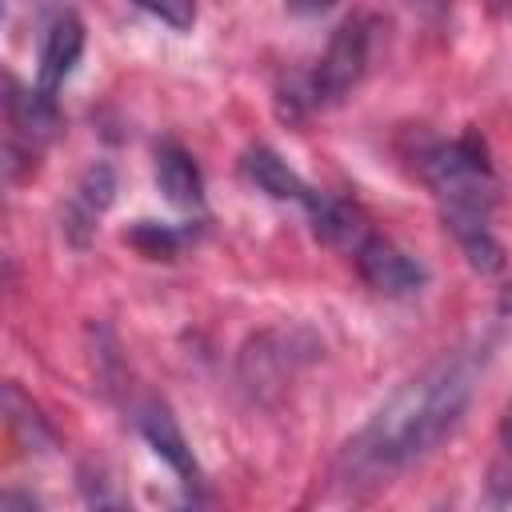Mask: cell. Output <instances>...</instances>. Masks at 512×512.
<instances>
[{"label":"cell","mask_w":512,"mask_h":512,"mask_svg":"<svg viewBox=\"0 0 512 512\" xmlns=\"http://www.w3.org/2000/svg\"><path fill=\"white\" fill-rule=\"evenodd\" d=\"M484 372V348H460L412 376L340 452L348 484H380L424 460L468 412Z\"/></svg>","instance_id":"obj_1"},{"label":"cell","mask_w":512,"mask_h":512,"mask_svg":"<svg viewBox=\"0 0 512 512\" xmlns=\"http://www.w3.org/2000/svg\"><path fill=\"white\" fill-rule=\"evenodd\" d=\"M424 184L432 188L444 228L456 236L460 252L476 272H500L504 248L492 236V208L500 196V180L488 164V152L476 136L436 140L416 160Z\"/></svg>","instance_id":"obj_2"},{"label":"cell","mask_w":512,"mask_h":512,"mask_svg":"<svg viewBox=\"0 0 512 512\" xmlns=\"http://www.w3.org/2000/svg\"><path fill=\"white\" fill-rule=\"evenodd\" d=\"M364 68H368V24L364 20H344L332 32L316 68L308 72V80H300V88H292L288 116H300V108H320V104L344 100L360 84Z\"/></svg>","instance_id":"obj_3"},{"label":"cell","mask_w":512,"mask_h":512,"mask_svg":"<svg viewBox=\"0 0 512 512\" xmlns=\"http://www.w3.org/2000/svg\"><path fill=\"white\" fill-rule=\"evenodd\" d=\"M8 168L16 160H32L40 156L44 144L56 140L60 132V108L56 96H44L40 88H20L16 80H8Z\"/></svg>","instance_id":"obj_4"},{"label":"cell","mask_w":512,"mask_h":512,"mask_svg":"<svg viewBox=\"0 0 512 512\" xmlns=\"http://www.w3.org/2000/svg\"><path fill=\"white\" fill-rule=\"evenodd\" d=\"M352 260H356L364 284L376 288V292H384V296H412L428 280V272H424L420 260H412L404 248H396L392 240L372 236V232L360 240V248L352 252Z\"/></svg>","instance_id":"obj_5"},{"label":"cell","mask_w":512,"mask_h":512,"mask_svg":"<svg viewBox=\"0 0 512 512\" xmlns=\"http://www.w3.org/2000/svg\"><path fill=\"white\" fill-rule=\"evenodd\" d=\"M80 52H84V24H80V16H76V12L52 16V24L44 28V40H40L36 88H40L44 96H56L60 84L72 76Z\"/></svg>","instance_id":"obj_6"},{"label":"cell","mask_w":512,"mask_h":512,"mask_svg":"<svg viewBox=\"0 0 512 512\" xmlns=\"http://www.w3.org/2000/svg\"><path fill=\"white\" fill-rule=\"evenodd\" d=\"M112 192H116V176H112L108 164H92L80 176V184H76V192H72V200L64 208V232H68V240L76 248H84L88 236L96 232V220L108 212Z\"/></svg>","instance_id":"obj_7"},{"label":"cell","mask_w":512,"mask_h":512,"mask_svg":"<svg viewBox=\"0 0 512 512\" xmlns=\"http://www.w3.org/2000/svg\"><path fill=\"white\" fill-rule=\"evenodd\" d=\"M156 184L172 208H180V212L204 208V176H200L196 160L172 140L156 148Z\"/></svg>","instance_id":"obj_8"},{"label":"cell","mask_w":512,"mask_h":512,"mask_svg":"<svg viewBox=\"0 0 512 512\" xmlns=\"http://www.w3.org/2000/svg\"><path fill=\"white\" fill-rule=\"evenodd\" d=\"M140 432H144V440L152 444V452H156L160 460H168V468L180 476V484H188V488L200 484V468H196V460H192V448H188L184 432L176 428V420H172V412H168L164 404H148V408L140 412Z\"/></svg>","instance_id":"obj_9"},{"label":"cell","mask_w":512,"mask_h":512,"mask_svg":"<svg viewBox=\"0 0 512 512\" xmlns=\"http://www.w3.org/2000/svg\"><path fill=\"white\" fill-rule=\"evenodd\" d=\"M308 220H312V232L332 244V248H344L348 256L360 248V240L368 236V224L364 216L348 204V200H336V196H324V192H312V200L304 204Z\"/></svg>","instance_id":"obj_10"},{"label":"cell","mask_w":512,"mask_h":512,"mask_svg":"<svg viewBox=\"0 0 512 512\" xmlns=\"http://www.w3.org/2000/svg\"><path fill=\"white\" fill-rule=\"evenodd\" d=\"M240 172L260 188V192H268L272 200H296V204H308L312 200V192L316 188H308L272 148H264V144H256V148H248L244 152V160H240Z\"/></svg>","instance_id":"obj_11"},{"label":"cell","mask_w":512,"mask_h":512,"mask_svg":"<svg viewBox=\"0 0 512 512\" xmlns=\"http://www.w3.org/2000/svg\"><path fill=\"white\" fill-rule=\"evenodd\" d=\"M4 408H8V424L20 432V440H24L28 448L52 444V432H48L44 416H40V412L20 396V388H16V384H8V388H4Z\"/></svg>","instance_id":"obj_12"},{"label":"cell","mask_w":512,"mask_h":512,"mask_svg":"<svg viewBox=\"0 0 512 512\" xmlns=\"http://www.w3.org/2000/svg\"><path fill=\"white\" fill-rule=\"evenodd\" d=\"M132 244H136L144 256H152V260H168V256L176 252L180 236H176L172 228H160V224H152V220H140V224L132 228Z\"/></svg>","instance_id":"obj_13"},{"label":"cell","mask_w":512,"mask_h":512,"mask_svg":"<svg viewBox=\"0 0 512 512\" xmlns=\"http://www.w3.org/2000/svg\"><path fill=\"white\" fill-rule=\"evenodd\" d=\"M132 4H140L144 12H152L156 20H164L180 32L192 28V20H196V0H132Z\"/></svg>","instance_id":"obj_14"},{"label":"cell","mask_w":512,"mask_h":512,"mask_svg":"<svg viewBox=\"0 0 512 512\" xmlns=\"http://www.w3.org/2000/svg\"><path fill=\"white\" fill-rule=\"evenodd\" d=\"M420 20H428V24H440L448 12H452V0H404Z\"/></svg>","instance_id":"obj_15"},{"label":"cell","mask_w":512,"mask_h":512,"mask_svg":"<svg viewBox=\"0 0 512 512\" xmlns=\"http://www.w3.org/2000/svg\"><path fill=\"white\" fill-rule=\"evenodd\" d=\"M500 460H504V472H508V484H512V404L500 416Z\"/></svg>","instance_id":"obj_16"},{"label":"cell","mask_w":512,"mask_h":512,"mask_svg":"<svg viewBox=\"0 0 512 512\" xmlns=\"http://www.w3.org/2000/svg\"><path fill=\"white\" fill-rule=\"evenodd\" d=\"M288 4V12H296V16H320V12H328L336 0H284Z\"/></svg>","instance_id":"obj_17"},{"label":"cell","mask_w":512,"mask_h":512,"mask_svg":"<svg viewBox=\"0 0 512 512\" xmlns=\"http://www.w3.org/2000/svg\"><path fill=\"white\" fill-rule=\"evenodd\" d=\"M496 16H512V0H488Z\"/></svg>","instance_id":"obj_18"}]
</instances>
